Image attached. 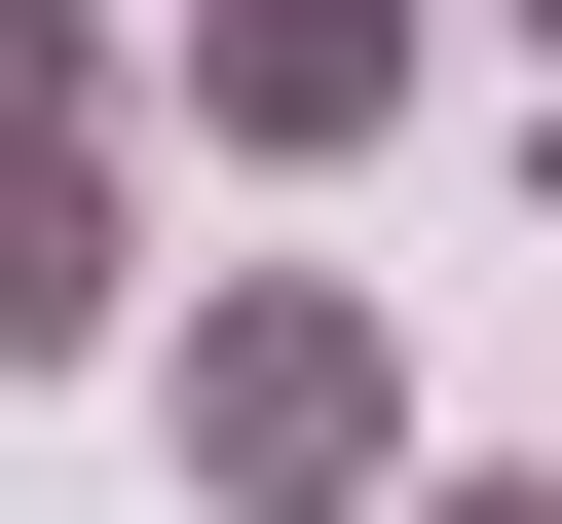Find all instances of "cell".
<instances>
[{
  "label": "cell",
  "mask_w": 562,
  "mask_h": 524,
  "mask_svg": "<svg viewBox=\"0 0 562 524\" xmlns=\"http://www.w3.org/2000/svg\"><path fill=\"white\" fill-rule=\"evenodd\" d=\"M375 524H562V449H487V487H375Z\"/></svg>",
  "instance_id": "cell-4"
},
{
  "label": "cell",
  "mask_w": 562,
  "mask_h": 524,
  "mask_svg": "<svg viewBox=\"0 0 562 524\" xmlns=\"http://www.w3.org/2000/svg\"><path fill=\"white\" fill-rule=\"evenodd\" d=\"M150 449H188L225 524H375V487H413V338L338 300V262H225L188 375H150Z\"/></svg>",
  "instance_id": "cell-1"
},
{
  "label": "cell",
  "mask_w": 562,
  "mask_h": 524,
  "mask_svg": "<svg viewBox=\"0 0 562 524\" xmlns=\"http://www.w3.org/2000/svg\"><path fill=\"white\" fill-rule=\"evenodd\" d=\"M525 76H562V0H525Z\"/></svg>",
  "instance_id": "cell-5"
},
{
  "label": "cell",
  "mask_w": 562,
  "mask_h": 524,
  "mask_svg": "<svg viewBox=\"0 0 562 524\" xmlns=\"http://www.w3.org/2000/svg\"><path fill=\"white\" fill-rule=\"evenodd\" d=\"M413 38H450V0H188V150H262V187H338V150L413 113Z\"/></svg>",
  "instance_id": "cell-2"
},
{
  "label": "cell",
  "mask_w": 562,
  "mask_h": 524,
  "mask_svg": "<svg viewBox=\"0 0 562 524\" xmlns=\"http://www.w3.org/2000/svg\"><path fill=\"white\" fill-rule=\"evenodd\" d=\"M150 300V187H113V113H0V375H76Z\"/></svg>",
  "instance_id": "cell-3"
}]
</instances>
